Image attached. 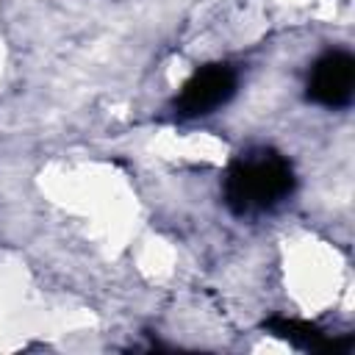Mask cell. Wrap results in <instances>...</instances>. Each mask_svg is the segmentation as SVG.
Here are the masks:
<instances>
[{"label": "cell", "mask_w": 355, "mask_h": 355, "mask_svg": "<svg viewBox=\"0 0 355 355\" xmlns=\"http://www.w3.org/2000/svg\"><path fill=\"white\" fill-rule=\"evenodd\" d=\"M236 86H239V72L230 64L225 61L205 64L194 69L191 78L180 86V92L172 100V111L178 119L208 116L230 103V97L236 94Z\"/></svg>", "instance_id": "7a4b0ae2"}, {"label": "cell", "mask_w": 355, "mask_h": 355, "mask_svg": "<svg viewBox=\"0 0 355 355\" xmlns=\"http://www.w3.org/2000/svg\"><path fill=\"white\" fill-rule=\"evenodd\" d=\"M297 186L291 161L272 147L239 153L222 178V200L236 216H261L280 208Z\"/></svg>", "instance_id": "6da1fadb"}, {"label": "cell", "mask_w": 355, "mask_h": 355, "mask_svg": "<svg viewBox=\"0 0 355 355\" xmlns=\"http://www.w3.org/2000/svg\"><path fill=\"white\" fill-rule=\"evenodd\" d=\"M355 89V58L349 50H327L308 69L305 94L322 108H347Z\"/></svg>", "instance_id": "3957f363"}]
</instances>
